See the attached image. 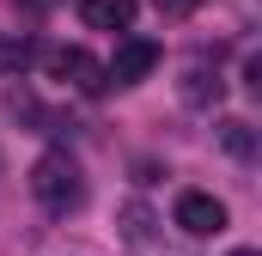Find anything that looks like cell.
<instances>
[{"label": "cell", "instance_id": "8992f818", "mask_svg": "<svg viewBox=\"0 0 262 256\" xmlns=\"http://www.w3.org/2000/svg\"><path fill=\"white\" fill-rule=\"evenodd\" d=\"M220 92H226V79H220V73H213V67H189V73H183V104H220Z\"/></svg>", "mask_w": 262, "mask_h": 256}, {"label": "cell", "instance_id": "3957f363", "mask_svg": "<svg viewBox=\"0 0 262 256\" xmlns=\"http://www.w3.org/2000/svg\"><path fill=\"white\" fill-rule=\"evenodd\" d=\"M177 226L189 232V238H213V232H226V201L207 189H183L177 195Z\"/></svg>", "mask_w": 262, "mask_h": 256}, {"label": "cell", "instance_id": "52a82bcc", "mask_svg": "<svg viewBox=\"0 0 262 256\" xmlns=\"http://www.w3.org/2000/svg\"><path fill=\"white\" fill-rule=\"evenodd\" d=\"M220 146H226L232 159H256V134H250V122H244V116H226V122H220Z\"/></svg>", "mask_w": 262, "mask_h": 256}, {"label": "cell", "instance_id": "30bf717a", "mask_svg": "<svg viewBox=\"0 0 262 256\" xmlns=\"http://www.w3.org/2000/svg\"><path fill=\"white\" fill-rule=\"evenodd\" d=\"M232 256H262V250H232Z\"/></svg>", "mask_w": 262, "mask_h": 256}, {"label": "cell", "instance_id": "ba28073f", "mask_svg": "<svg viewBox=\"0 0 262 256\" xmlns=\"http://www.w3.org/2000/svg\"><path fill=\"white\" fill-rule=\"evenodd\" d=\"M37 55H43V49H37L31 37H18V31H12V37H0V73H25Z\"/></svg>", "mask_w": 262, "mask_h": 256}, {"label": "cell", "instance_id": "5b68a950", "mask_svg": "<svg viewBox=\"0 0 262 256\" xmlns=\"http://www.w3.org/2000/svg\"><path fill=\"white\" fill-rule=\"evenodd\" d=\"M134 0H79V18H85V31H110V37H122L134 25Z\"/></svg>", "mask_w": 262, "mask_h": 256}, {"label": "cell", "instance_id": "9c48e42d", "mask_svg": "<svg viewBox=\"0 0 262 256\" xmlns=\"http://www.w3.org/2000/svg\"><path fill=\"white\" fill-rule=\"evenodd\" d=\"M134 256H183V250H177V244H165V238H140Z\"/></svg>", "mask_w": 262, "mask_h": 256}, {"label": "cell", "instance_id": "6da1fadb", "mask_svg": "<svg viewBox=\"0 0 262 256\" xmlns=\"http://www.w3.org/2000/svg\"><path fill=\"white\" fill-rule=\"evenodd\" d=\"M31 195H37L49 214H73V207L85 201V177H79V165H73L67 153H43V159L31 165Z\"/></svg>", "mask_w": 262, "mask_h": 256}, {"label": "cell", "instance_id": "7a4b0ae2", "mask_svg": "<svg viewBox=\"0 0 262 256\" xmlns=\"http://www.w3.org/2000/svg\"><path fill=\"white\" fill-rule=\"evenodd\" d=\"M159 67V43L152 37H116V55L104 61V86H140Z\"/></svg>", "mask_w": 262, "mask_h": 256}, {"label": "cell", "instance_id": "277c9868", "mask_svg": "<svg viewBox=\"0 0 262 256\" xmlns=\"http://www.w3.org/2000/svg\"><path fill=\"white\" fill-rule=\"evenodd\" d=\"M49 73L55 79H67L73 92H104V61H92L85 49H49Z\"/></svg>", "mask_w": 262, "mask_h": 256}]
</instances>
